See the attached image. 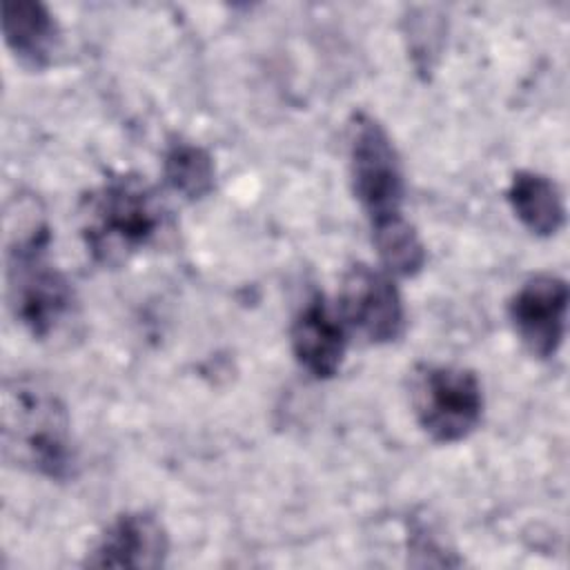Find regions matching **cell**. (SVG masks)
<instances>
[{
  "mask_svg": "<svg viewBox=\"0 0 570 570\" xmlns=\"http://www.w3.org/2000/svg\"><path fill=\"white\" fill-rule=\"evenodd\" d=\"M289 336L298 365L314 379H330L338 372L345 354V325L321 294L301 307Z\"/></svg>",
  "mask_w": 570,
  "mask_h": 570,
  "instance_id": "cell-9",
  "label": "cell"
},
{
  "mask_svg": "<svg viewBox=\"0 0 570 570\" xmlns=\"http://www.w3.org/2000/svg\"><path fill=\"white\" fill-rule=\"evenodd\" d=\"M163 176L174 191L198 200L212 191L216 169L212 156L200 145L178 138L165 151Z\"/></svg>",
  "mask_w": 570,
  "mask_h": 570,
  "instance_id": "cell-12",
  "label": "cell"
},
{
  "mask_svg": "<svg viewBox=\"0 0 570 570\" xmlns=\"http://www.w3.org/2000/svg\"><path fill=\"white\" fill-rule=\"evenodd\" d=\"M42 216L18 223L7 249V303L13 318L40 341L58 336L76 318V294L49 258Z\"/></svg>",
  "mask_w": 570,
  "mask_h": 570,
  "instance_id": "cell-2",
  "label": "cell"
},
{
  "mask_svg": "<svg viewBox=\"0 0 570 570\" xmlns=\"http://www.w3.org/2000/svg\"><path fill=\"white\" fill-rule=\"evenodd\" d=\"M412 405L428 436L439 443H456L470 436L481 421V383L465 367L428 365L414 379Z\"/></svg>",
  "mask_w": 570,
  "mask_h": 570,
  "instance_id": "cell-5",
  "label": "cell"
},
{
  "mask_svg": "<svg viewBox=\"0 0 570 570\" xmlns=\"http://www.w3.org/2000/svg\"><path fill=\"white\" fill-rule=\"evenodd\" d=\"M341 321L370 343H392L401 336L405 312L390 274L370 265H352L341 283Z\"/></svg>",
  "mask_w": 570,
  "mask_h": 570,
  "instance_id": "cell-6",
  "label": "cell"
},
{
  "mask_svg": "<svg viewBox=\"0 0 570 570\" xmlns=\"http://www.w3.org/2000/svg\"><path fill=\"white\" fill-rule=\"evenodd\" d=\"M2 36L22 65L45 67L58 45V22L36 0L2 2Z\"/></svg>",
  "mask_w": 570,
  "mask_h": 570,
  "instance_id": "cell-10",
  "label": "cell"
},
{
  "mask_svg": "<svg viewBox=\"0 0 570 570\" xmlns=\"http://www.w3.org/2000/svg\"><path fill=\"white\" fill-rule=\"evenodd\" d=\"M169 552V539L163 523L147 512L120 514L87 554L91 568H160Z\"/></svg>",
  "mask_w": 570,
  "mask_h": 570,
  "instance_id": "cell-8",
  "label": "cell"
},
{
  "mask_svg": "<svg viewBox=\"0 0 570 570\" xmlns=\"http://www.w3.org/2000/svg\"><path fill=\"white\" fill-rule=\"evenodd\" d=\"M165 209L149 183L116 176L82 196L78 207L80 238L100 265L116 267L145 249L158 234Z\"/></svg>",
  "mask_w": 570,
  "mask_h": 570,
  "instance_id": "cell-3",
  "label": "cell"
},
{
  "mask_svg": "<svg viewBox=\"0 0 570 570\" xmlns=\"http://www.w3.org/2000/svg\"><path fill=\"white\" fill-rule=\"evenodd\" d=\"M568 285L554 274L528 278L510 301V321L532 356L550 358L563 343Z\"/></svg>",
  "mask_w": 570,
  "mask_h": 570,
  "instance_id": "cell-7",
  "label": "cell"
},
{
  "mask_svg": "<svg viewBox=\"0 0 570 570\" xmlns=\"http://www.w3.org/2000/svg\"><path fill=\"white\" fill-rule=\"evenodd\" d=\"M517 218L537 236H552L563 227L566 207L559 187L543 174L517 171L508 187Z\"/></svg>",
  "mask_w": 570,
  "mask_h": 570,
  "instance_id": "cell-11",
  "label": "cell"
},
{
  "mask_svg": "<svg viewBox=\"0 0 570 570\" xmlns=\"http://www.w3.org/2000/svg\"><path fill=\"white\" fill-rule=\"evenodd\" d=\"M2 454L33 474L65 481L76 470L71 421L62 399L36 376L7 379L0 410Z\"/></svg>",
  "mask_w": 570,
  "mask_h": 570,
  "instance_id": "cell-1",
  "label": "cell"
},
{
  "mask_svg": "<svg viewBox=\"0 0 570 570\" xmlns=\"http://www.w3.org/2000/svg\"><path fill=\"white\" fill-rule=\"evenodd\" d=\"M374 245L387 274L414 276L425 265V247L416 229L401 216L372 225Z\"/></svg>",
  "mask_w": 570,
  "mask_h": 570,
  "instance_id": "cell-13",
  "label": "cell"
},
{
  "mask_svg": "<svg viewBox=\"0 0 570 570\" xmlns=\"http://www.w3.org/2000/svg\"><path fill=\"white\" fill-rule=\"evenodd\" d=\"M350 178L356 200L372 225L401 216L403 169L383 125L365 111L352 116L347 127Z\"/></svg>",
  "mask_w": 570,
  "mask_h": 570,
  "instance_id": "cell-4",
  "label": "cell"
}]
</instances>
